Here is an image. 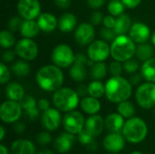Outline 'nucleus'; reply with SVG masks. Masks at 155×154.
I'll return each mask as SVG.
<instances>
[{"label": "nucleus", "mask_w": 155, "mask_h": 154, "mask_svg": "<svg viewBox=\"0 0 155 154\" xmlns=\"http://www.w3.org/2000/svg\"><path fill=\"white\" fill-rule=\"evenodd\" d=\"M64 74L57 65H45L36 74V83L46 92H55L61 88Z\"/></svg>", "instance_id": "obj_1"}, {"label": "nucleus", "mask_w": 155, "mask_h": 154, "mask_svg": "<svg viewBox=\"0 0 155 154\" xmlns=\"http://www.w3.org/2000/svg\"><path fill=\"white\" fill-rule=\"evenodd\" d=\"M132 84L122 76H113L105 84L106 98L112 103L127 101L133 93Z\"/></svg>", "instance_id": "obj_2"}, {"label": "nucleus", "mask_w": 155, "mask_h": 154, "mask_svg": "<svg viewBox=\"0 0 155 154\" xmlns=\"http://www.w3.org/2000/svg\"><path fill=\"white\" fill-rule=\"evenodd\" d=\"M112 57L118 62H125L131 59L136 51L135 43L125 34L117 35L110 46Z\"/></svg>", "instance_id": "obj_3"}, {"label": "nucleus", "mask_w": 155, "mask_h": 154, "mask_svg": "<svg viewBox=\"0 0 155 154\" xmlns=\"http://www.w3.org/2000/svg\"><path fill=\"white\" fill-rule=\"evenodd\" d=\"M123 133L128 142L132 143H139L147 136V124L139 117H132L124 123Z\"/></svg>", "instance_id": "obj_4"}, {"label": "nucleus", "mask_w": 155, "mask_h": 154, "mask_svg": "<svg viewBox=\"0 0 155 154\" xmlns=\"http://www.w3.org/2000/svg\"><path fill=\"white\" fill-rule=\"evenodd\" d=\"M53 102L57 109L63 112H71L77 107L79 95L77 92L70 88H60L55 91L53 96Z\"/></svg>", "instance_id": "obj_5"}, {"label": "nucleus", "mask_w": 155, "mask_h": 154, "mask_svg": "<svg viewBox=\"0 0 155 154\" xmlns=\"http://www.w3.org/2000/svg\"><path fill=\"white\" fill-rule=\"evenodd\" d=\"M75 55L70 46L64 44H58L52 52V60L60 68H67L74 63Z\"/></svg>", "instance_id": "obj_6"}, {"label": "nucleus", "mask_w": 155, "mask_h": 154, "mask_svg": "<svg viewBox=\"0 0 155 154\" xmlns=\"http://www.w3.org/2000/svg\"><path fill=\"white\" fill-rule=\"evenodd\" d=\"M138 104L144 109L155 106V83H145L141 84L135 93Z\"/></svg>", "instance_id": "obj_7"}, {"label": "nucleus", "mask_w": 155, "mask_h": 154, "mask_svg": "<svg viewBox=\"0 0 155 154\" xmlns=\"http://www.w3.org/2000/svg\"><path fill=\"white\" fill-rule=\"evenodd\" d=\"M22 114V106L16 101H6L0 107L1 120L5 123L16 122Z\"/></svg>", "instance_id": "obj_8"}, {"label": "nucleus", "mask_w": 155, "mask_h": 154, "mask_svg": "<svg viewBox=\"0 0 155 154\" xmlns=\"http://www.w3.org/2000/svg\"><path fill=\"white\" fill-rule=\"evenodd\" d=\"M15 53L24 60L33 61L38 55V47L31 38H23L15 44Z\"/></svg>", "instance_id": "obj_9"}, {"label": "nucleus", "mask_w": 155, "mask_h": 154, "mask_svg": "<svg viewBox=\"0 0 155 154\" xmlns=\"http://www.w3.org/2000/svg\"><path fill=\"white\" fill-rule=\"evenodd\" d=\"M88 57L94 62H104L111 54V48L107 42L103 40H95L92 42L88 47Z\"/></svg>", "instance_id": "obj_10"}, {"label": "nucleus", "mask_w": 155, "mask_h": 154, "mask_svg": "<svg viewBox=\"0 0 155 154\" xmlns=\"http://www.w3.org/2000/svg\"><path fill=\"white\" fill-rule=\"evenodd\" d=\"M17 11L25 20H35L40 15L41 5L38 0H19Z\"/></svg>", "instance_id": "obj_11"}, {"label": "nucleus", "mask_w": 155, "mask_h": 154, "mask_svg": "<svg viewBox=\"0 0 155 154\" xmlns=\"http://www.w3.org/2000/svg\"><path fill=\"white\" fill-rule=\"evenodd\" d=\"M63 124L67 133L72 134H78L81 131L84 130L85 122L82 113L79 112L71 111L64 117Z\"/></svg>", "instance_id": "obj_12"}, {"label": "nucleus", "mask_w": 155, "mask_h": 154, "mask_svg": "<svg viewBox=\"0 0 155 154\" xmlns=\"http://www.w3.org/2000/svg\"><path fill=\"white\" fill-rule=\"evenodd\" d=\"M94 34L95 33L93 25L83 23L76 28L74 33V38L79 44L86 45L94 42Z\"/></svg>", "instance_id": "obj_13"}, {"label": "nucleus", "mask_w": 155, "mask_h": 154, "mask_svg": "<svg viewBox=\"0 0 155 154\" xmlns=\"http://www.w3.org/2000/svg\"><path fill=\"white\" fill-rule=\"evenodd\" d=\"M151 36L150 28L143 23H134L130 28V37L136 44H143Z\"/></svg>", "instance_id": "obj_14"}, {"label": "nucleus", "mask_w": 155, "mask_h": 154, "mask_svg": "<svg viewBox=\"0 0 155 154\" xmlns=\"http://www.w3.org/2000/svg\"><path fill=\"white\" fill-rule=\"evenodd\" d=\"M61 123V114L56 109L49 108L42 115V123L48 131H54Z\"/></svg>", "instance_id": "obj_15"}, {"label": "nucleus", "mask_w": 155, "mask_h": 154, "mask_svg": "<svg viewBox=\"0 0 155 154\" xmlns=\"http://www.w3.org/2000/svg\"><path fill=\"white\" fill-rule=\"evenodd\" d=\"M104 146L106 149V151L112 153L119 152L124 147V137L120 135L118 133H113L104 139Z\"/></svg>", "instance_id": "obj_16"}, {"label": "nucleus", "mask_w": 155, "mask_h": 154, "mask_svg": "<svg viewBox=\"0 0 155 154\" xmlns=\"http://www.w3.org/2000/svg\"><path fill=\"white\" fill-rule=\"evenodd\" d=\"M74 140L75 138L74 134L70 133H62L54 141V149L60 153H65L72 148V145Z\"/></svg>", "instance_id": "obj_17"}, {"label": "nucleus", "mask_w": 155, "mask_h": 154, "mask_svg": "<svg viewBox=\"0 0 155 154\" xmlns=\"http://www.w3.org/2000/svg\"><path fill=\"white\" fill-rule=\"evenodd\" d=\"M37 23H38L40 29L46 33L54 31L58 25L56 17L53 14H50V13L40 14L37 19Z\"/></svg>", "instance_id": "obj_18"}, {"label": "nucleus", "mask_w": 155, "mask_h": 154, "mask_svg": "<svg viewBox=\"0 0 155 154\" xmlns=\"http://www.w3.org/2000/svg\"><path fill=\"white\" fill-rule=\"evenodd\" d=\"M104 124V120L100 115L93 114L85 121L84 129L88 131L94 137H96L103 132Z\"/></svg>", "instance_id": "obj_19"}, {"label": "nucleus", "mask_w": 155, "mask_h": 154, "mask_svg": "<svg viewBox=\"0 0 155 154\" xmlns=\"http://www.w3.org/2000/svg\"><path fill=\"white\" fill-rule=\"evenodd\" d=\"M11 152L12 154H35V148L32 142L20 139L12 143Z\"/></svg>", "instance_id": "obj_20"}, {"label": "nucleus", "mask_w": 155, "mask_h": 154, "mask_svg": "<svg viewBox=\"0 0 155 154\" xmlns=\"http://www.w3.org/2000/svg\"><path fill=\"white\" fill-rule=\"evenodd\" d=\"M104 125L108 131L112 133H119L124 128V117L120 113H111L109 114L105 121Z\"/></svg>", "instance_id": "obj_21"}, {"label": "nucleus", "mask_w": 155, "mask_h": 154, "mask_svg": "<svg viewBox=\"0 0 155 154\" xmlns=\"http://www.w3.org/2000/svg\"><path fill=\"white\" fill-rule=\"evenodd\" d=\"M38 23L35 20H25L20 28V34L25 38H33L36 36L40 31Z\"/></svg>", "instance_id": "obj_22"}, {"label": "nucleus", "mask_w": 155, "mask_h": 154, "mask_svg": "<svg viewBox=\"0 0 155 154\" xmlns=\"http://www.w3.org/2000/svg\"><path fill=\"white\" fill-rule=\"evenodd\" d=\"M77 23V19L74 14L65 13L64 14L58 21V27L64 33H69L74 30Z\"/></svg>", "instance_id": "obj_23"}, {"label": "nucleus", "mask_w": 155, "mask_h": 154, "mask_svg": "<svg viewBox=\"0 0 155 154\" xmlns=\"http://www.w3.org/2000/svg\"><path fill=\"white\" fill-rule=\"evenodd\" d=\"M81 108L82 110L88 113V114H96L100 109H101V103L100 102L97 100V98H94L93 96H88V97H84L81 103Z\"/></svg>", "instance_id": "obj_24"}, {"label": "nucleus", "mask_w": 155, "mask_h": 154, "mask_svg": "<svg viewBox=\"0 0 155 154\" xmlns=\"http://www.w3.org/2000/svg\"><path fill=\"white\" fill-rule=\"evenodd\" d=\"M5 93L9 100L19 102L25 96V90L21 84L17 83H10L5 88Z\"/></svg>", "instance_id": "obj_25"}, {"label": "nucleus", "mask_w": 155, "mask_h": 154, "mask_svg": "<svg viewBox=\"0 0 155 154\" xmlns=\"http://www.w3.org/2000/svg\"><path fill=\"white\" fill-rule=\"evenodd\" d=\"M131 26H132L131 25V18L127 15L122 14L121 15H119L116 18V22H115L114 30L117 35H121V34H124L125 33H127L128 30H130Z\"/></svg>", "instance_id": "obj_26"}, {"label": "nucleus", "mask_w": 155, "mask_h": 154, "mask_svg": "<svg viewBox=\"0 0 155 154\" xmlns=\"http://www.w3.org/2000/svg\"><path fill=\"white\" fill-rule=\"evenodd\" d=\"M141 74L147 82L155 83V58H151L145 62H143Z\"/></svg>", "instance_id": "obj_27"}, {"label": "nucleus", "mask_w": 155, "mask_h": 154, "mask_svg": "<svg viewBox=\"0 0 155 154\" xmlns=\"http://www.w3.org/2000/svg\"><path fill=\"white\" fill-rule=\"evenodd\" d=\"M153 48L149 44H139V45L136 47L135 55L140 61L145 62L151 58H153Z\"/></svg>", "instance_id": "obj_28"}, {"label": "nucleus", "mask_w": 155, "mask_h": 154, "mask_svg": "<svg viewBox=\"0 0 155 154\" xmlns=\"http://www.w3.org/2000/svg\"><path fill=\"white\" fill-rule=\"evenodd\" d=\"M69 74L71 78L76 82H82L86 78V70L84 64L74 63L73 66H71Z\"/></svg>", "instance_id": "obj_29"}, {"label": "nucleus", "mask_w": 155, "mask_h": 154, "mask_svg": "<svg viewBox=\"0 0 155 154\" xmlns=\"http://www.w3.org/2000/svg\"><path fill=\"white\" fill-rule=\"evenodd\" d=\"M88 93L90 96L97 99L101 98L104 94H105V85H104L103 83L98 80L93 81L88 85Z\"/></svg>", "instance_id": "obj_30"}, {"label": "nucleus", "mask_w": 155, "mask_h": 154, "mask_svg": "<svg viewBox=\"0 0 155 154\" xmlns=\"http://www.w3.org/2000/svg\"><path fill=\"white\" fill-rule=\"evenodd\" d=\"M107 67L106 64L103 62H97L95 64L92 65L91 75L94 80H102L106 76Z\"/></svg>", "instance_id": "obj_31"}, {"label": "nucleus", "mask_w": 155, "mask_h": 154, "mask_svg": "<svg viewBox=\"0 0 155 154\" xmlns=\"http://www.w3.org/2000/svg\"><path fill=\"white\" fill-rule=\"evenodd\" d=\"M118 113L124 118L130 119V118L134 117V115L135 113V108L131 102L124 101V102L120 103L118 105Z\"/></svg>", "instance_id": "obj_32"}, {"label": "nucleus", "mask_w": 155, "mask_h": 154, "mask_svg": "<svg viewBox=\"0 0 155 154\" xmlns=\"http://www.w3.org/2000/svg\"><path fill=\"white\" fill-rule=\"evenodd\" d=\"M0 44L5 49L11 48L15 44V37L11 32L3 30L0 34Z\"/></svg>", "instance_id": "obj_33"}, {"label": "nucleus", "mask_w": 155, "mask_h": 154, "mask_svg": "<svg viewBox=\"0 0 155 154\" xmlns=\"http://www.w3.org/2000/svg\"><path fill=\"white\" fill-rule=\"evenodd\" d=\"M13 73L19 77H25L30 73V66L25 61H17L12 66Z\"/></svg>", "instance_id": "obj_34"}, {"label": "nucleus", "mask_w": 155, "mask_h": 154, "mask_svg": "<svg viewBox=\"0 0 155 154\" xmlns=\"http://www.w3.org/2000/svg\"><path fill=\"white\" fill-rule=\"evenodd\" d=\"M124 5L120 0H113L109 3L107 9L110 15L114 16H119L122 14H124Z\"/></svg>", "instance_id": "obj_35"}, {"label": "nucleus", "mask_w": 155, "mask_h": 154, "mask_svg": "<svg viewBox=\"0 0 155 154\" xmlns=\"http://www.w3.org/2000/svg\"><path fill=\"white\" fill-rule=\"evenodd\" d=\"M100 34L105 42H113L116 38V35H117L113 28H108L105 26L101 29Z\"/></svg>", "instance_id": "obj_36"}, {"label": "nucleus", "mask_w": 155, "mask_h": 154, "mask_svg": "<svg viewBox=\"0 0 155 154\" xmlns=\"http://www.w3.org/2000/svg\"><path fill=\"white\" fill-rule=\"evenodd\" d=\"M139 67H140L139 62L137 60H134V59H132V58L125 61L124 64V68L128 74L136 73L137 70L139 69Z\"/></svg>", "instance_id": "obj_37"}, {"label": "nucleus", "mask_w": 155, "mask_h": 154, "mask_svg": "<svg viewBox=\"0 0 155 154\" xmlns=\"http://www.w3.org/2000/svg\"><path fill=\"white\" fill-rule=\"evenodd\" d=\"M19 103L21 104V106H22V108L24 110H28V109L35 108V105H36L35 100L32 96H30V95H25L19 101Z\"/></svg>", "instance_id": "obj_38"}, {"label": "nucleus", "mask_w": 155, "mask_h": 154, "mask_svg": "<svg viewBox=\"0 0 155 154\" xmlns=\"http://www.w3.org/2000/svg\"><path fill=\"white\" fill-rule=\"evenodd\" d=\"M78 140H79V142L82 144L88 145V144H90L94 141V136L88 131L84 129L83 131H81L78 133Z\"/></svg>", "instance_id": "obj_39"}, {"label": "nucleus", "mask_w": 155, "mask_h": 154, "mask_svg": "<svg viewBox=\"0 0 155 154\" xmlns=\"http://www.w3.org/2000/svg\"><path fill=\"white\" fill-rule=\"evenodd\" d=\"M10 79V72L5 64H0V84H5Z\"/></svg>", "instance_id": "obj_40"}, {"label": "nucleus", "mask_w": 155, "mask_h": 154, "mask_svg": "<svg viewBox=\"0 0 155 154\" xmlns=\"http://www.w3.org/2000/svg\"><path fill=\"white\" fill-rule=\"evenodd\" d=\"M109 70H110V73L113 76H121L122 72H123V66L120 64V62L115 61L110 64Z\"/></svg>", "instance_id": "obj_41"}, {"label": "nucleus", "mask_w": 155, "mask_h": 154, "mask_svg": "<svg viewBox=\"0 0 155 154\" xmlns=\"http://www.w3.org/2000/svg\"><path fill=\"white\" fill-rule=\"evenodd\" d=\"M22 21L19 17H13L8 22V27L12 32H15L17 30H20L22 25Z\"/></svg>", "instance_id": "obj_42"}, {"label": "nucleus", "mask_w": 155, "mask_h": 154, "mask_svg": "<svg viewBox=\"0 0 155 154\" xmlns=\"http://www.w3.org/2000/svg\"><path fill=\"white\" fill-rule=\"evenodd\" d=\"M51 140H52L51 135L48 133L43 132V133H40L37 135V142L41 145H47V144H49V143L51 142Z\"/></svg>", "instance_id": "obj_43"}, {"label": "nucleus", "mask_w": 155, "mask_h": 154, "mask_svg": "<svg viewBox=\"0 0 155 154\" xmlns=\"http://www.w3.org/2000/svg\"><path fill=\"white\" fill-rule=\"evenodd\" d=\"M104 15L99 12V11H96L94 13L92 14V16H91V23L93 25H100L103 21H104Z\"/></svg>", "instance_id": "obj_44"}, {"label": "nucleus", "mask_w": 155, "mask_h": 154, "mask_svg": "<svg viewBox=\"0 0 155 154\" xmlns=\"http://www.w3.org/2000/svg\"><path fill=\"white\" fill-rule=\"evenodd\" d=\"M115 22H116V19L114 17V15H106V16H104V21H103V23H104V25L105 26V27H108V28H113L114 29V25H115Z\"/></svg>", "instance_id": "obj_45"}, {"label": "nucleus", "mask_w": 155, "mask_h": 154, "mask_svg": "<svg viewBox=\"0 0 155 154\" xmlns=\"http://www.w3.org/2000/svg\"><path fill=\"white\" fill-rule=\"evenodd\" d=\"M15 54L14 51H11V50H8V51H5L3 55H2V58L4 60V62H6V63H9V62H12L15 57Z\"/></svg>", "instance_id": "obj_46"}, {"label": "nucleus", "mask_w": 155, "mask_h": 154, "mask_svg": "<svg viewBox=\"0 0 155 154\" xmlns=\"http://www.w3.org/2000/svg\"><path fill=\"white\" fill-rule=\"evenodd\" d=\"M143 78V77L142 74H139L134 73V74H133L131 75L129 82H130L133 85H137V84H139L142 82Z\"/></svg>", "instance_id": "obj_47"}, {"label": "nucleus", "mask_w": 155, "mask_h": 154, "mask_svg": "<svg viewBox=\"0 0 155 154\" xmlns=\"http://www.w3.org/2000/svg\"><path fill=\"white\" fill-rule=\"evenodd\" d=\"M54 4L61 9H66L70 7L72 0H54Z\"/></svg>", "instance_id": "obj_48"}, {"label": "nucleus", "mask_w": 155, "mask_h": 154, "mask_svg": "<svg viewBox=\"0 0 155 154\" xmlns=\"http://www.w3.org/2000/svg\"><path fill=\"white\" fill-rule=\"evenodd\" d=\"M25 113L27 115V117L31 120H35V118L38 117L39 115V110L35 107V108H32V109H28V110H25Z\"/></svg>", "instance_id": "obj_49"}, {"label": "nucleus", "mask_w": 155, "mask_h": 154, "mask_svg": "<svg viewBox=\"0 0 155 154\" xmlns=\"http://www.w3.org/2000/svg\"><path fill=\"white\" fill-rule=\"evenodd\" d=\"M121 1L128 8H134L138 6L142 2V0H121Z\"/></svg>", "instance_id": "obj_50"}, {"label": "nucleus", "mask_w": 155, "mask_h": 154, "mask_svg": "<svg viewBox=\"0 0 155 154\" xmlns=\"http://www.w3.org/2000/svg\"><path fill=\"white\" fill-rule=\"evenodd\" d=\"M88 5L93 9H98L100 8L105 2V0H87Z\"/></svg>", "instance_id": "obj_51"}, {"label": "nucleus", "mask_w": 155, "mask_h": 154, "mask_svg": "<svg viewBox=\"0 0 155 154\" xmlns=\"http://www.w3.org/2000/svg\"><path fill=\"white\" fill-rule=\"evenodd\" d=\"M38 108L42 111H46L50 108V103L46 99H41L38 102Z\"/></svg>", "instance_id": "obj_52"}, {"label": "nucleus", "mask_w": 155, "mask_h": 154, "mask_svg": "<svg viewBox=\"0 0 155 154\" xmlns=\"http://www.w3.org/2000/svg\"><path fill=\"white\" fill-rule=\"evenodd\" d=\"M74 63L75 64H86L88 62H87V60H86V57L84 55V54H76L75 55V59H74Z\"/></svg>", "instance_id": "obj_53"}, {"label": "nucleus", "mask_w": 155, "mask_h": 154, "mask_svg": "<svg viewBox=\"0 0 155 154\" xmlns=\"http://www.w3.org/2000/svg\"><path fill=\"white\" fill-rule=\"evenodd\" d=\"M77 93H78L79 96H84V95H86L87 93H88V86H85V85H84V84L78 86Z\"/></svg>", "instance_id": "obj_54"}, {"label": "nucleus", "mask_w": 155, "mask_h": 154, "mask_svg": "<svg viewBox=\"0 0 155 154\" xmlns=\"http://www.w3.org/2000/svg\"><path fill=\"white\" fill-rule=\"evenodd\" d=\"M15 130L17 132V133H23L24 131H25V125L23 124V123H17V124H15Z\"/></svg>", "instance_id": "obj_55"}, {"label": "nucleus", "mask_w": 155, "mask_h": 154, "mask_svg": "<svg viewBox=\"0 0 155 154\" xmlns=\"http://www.w3.org/2000/svg\"><path fill=\"white\" fill-rule=\"evenodd\" d=\"M0 154H8L7 149L4 145H1L0 146Z\"/></svg>", "instance_id": "obj_56"}, {"label": "nucleus", "mask_w": 155, "mask_h": 154, "mask_svg": "<svg viewBox=\"0 0 155 154\" xmlns=\"http://www.w3.org/2000/svg\"><path fill=\"white\" fill-rule=\"evenodd\" d=\"M0 132H1V133H0V140L3 141L4 137H5V128L3 126L0 127Z\"/></svg>", "instance_id": "obj_57"}, {"label": "nucleus", "mask_w": 155, "mask_h": 154, "mask_svg": "<svg viewBox=\"0 0 155 154\" xmlns=\"http://www.w3.org/2000/svg\"><path fill=\"white\" fill-rule=\"evenodd\" d=\"M38 154H54L51 151H49V150H47V149H45V150H43V151H41V152H39Z\"/></svg>", "instance_id": "obj_58"}, {"label": "nucleus", "mask_w": 155, "mask_h": 154, "mask_svg": "<svg viewBox=\"0 0 155 154\" xmlns=\"http://www.w3.org/2000/svg\"><path fill=\"white\" fill-rule=\"evenodd\" d=\"M152 42H153V45L155 46V32L153 34V36H152Z\"/></svg>", "instance_id": "obj_59"}, {"label": "nucleus", "mask_w": 155, "mask_h": 154, "mask_svg": "<svg viewBox=\"0 0 155 154\" xmlns=\"http://www.w3.org/2000/svg\"><path fill=\"white\" fill-rule=\"evenodd\" d=\"M131 154H143L142 152H132Z\"/></svg>", "instance_id": "obj_60"}, {"label": "nucleus", "mask_w": 155, "mask_h": 154, "mask_svg": "<svg viewBox=\"0 0 155 154\" xmlns=\"http://www.w3.org/2000/svg\"><path fill=\"white\" fill-rule=\"evenodd\" d=\"M154 113H155V109H154Z\"/></svg>", "instance_id": "obj_61"}, {"label": "nucleus", "mask_w": 155, "mask_h": 154, "mask_svg": "<svg viewBox=\"0 0 155 154\" xmlns=\"http://www.w3.org/2000/svg\"><path fill=\"white\" fill-rule=\"evenodd\" d=\"M112 154H114V153H112Z\"/></svg>", "instance_id": "obj_62"}]
</instances>
